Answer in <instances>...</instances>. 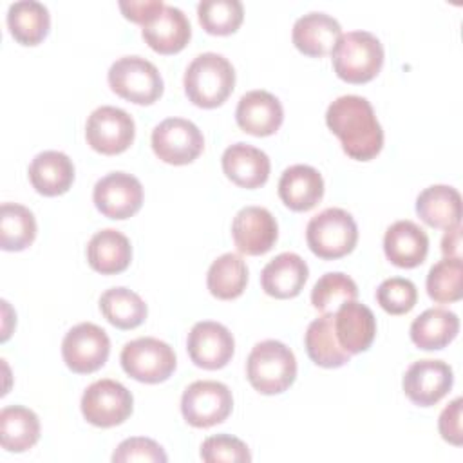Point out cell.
Instances as JSON below:
<instances>
[{"label": "cell", "mask_w": 463, "mask_h": 463, "mask_svg": "<svg viewBox=\"0 0 463 463\" xmlns=\"http://www.w3.org/2000/svg\"><path fill=\"white\" fill-rule=\"evenodd\" d=\"M27 172L33 188L47 197L65 194L74 181L71 157L58 150H45L34 156Z\"/></svg>", "instance_id": "obj_25"}, {"label": "cell", "mask_w": 463, "mask_h": 463, "mask_svg": "<svg viewBox=\"0 0 463 463\" xmlns=\"http://www.w3.org/2000/svg\"><path fill=\"white\" fill-rule=\"evenodd\" d=\"M333 327L338 344L349 354L367 351L376 336V318L373 311L356 300L344 302L336 309L333 317Z\"/></svg>", "instance_id": "obj_18"}, {"label": "cell", "mask_w": 463, "mask_h": 463, "mask_svg": "<svg viewBox=\"0 0 463 463\" xmlns=\"http://www.w3.org/2000/svg\"><path fill=\"white\" fill-rule=\"evenodd\" d=\"M103 317L118 329H134L146 318L145 300L128 288H110L99 297Z\"/></svg>", "instance_id": "obj_33"}, {"label": "cell", "mask_w": 463, "mask_h": 463, "mask_svg": "<svg viewBox=\"0 0 463 463\" xmlns=\"http://www.w3.org/2000/svg\"><path fill=\"white\" fill-rule=\"evenodd\" d=\"M190 360L203 369L215 371L224 367L235 351V340L230 329L213 320L194 324L186 338Z\"/></svg>", "instance_id": "obj_15"}, {"label": "cell", "mask_w": 463, "mask_h": 463, "mask_svg": "<svg viewBox=\"0 0 463 463\" xmlns=\"http://www.w3.org/2000/svg\"><path fill=\"white\" fill-rule=\"evenodd\" d=\"M92 199L105 217L123 221L139 212L143 204V186L132 174L110 172L94 184Z\"/></svg>", "instance_id": "obj_13"}, {"label": "cell", "mask_w": 463, "mask_h": 463, "mask_svg": "<svg viewBox=\"0 0 463 463\" xmlns=\"http://www.w3.org/2000/svg\"><path fill=\"white\" fill-rule=\"evenodd\" d=\"M385 257L398 268H416L429 253V237L412 221L392 222L383 237Z\"/></svg>", "instance_id": "obj_22"}, {"label": "cell", "mask_w": 463, "mask_h": 463, "mask_svg": "<svg viewBox=\"0 0 463 463\" xmlns=\"http://www.w3.org/2000/svg\"><path fill=\"white\" fill-rule=\"evenodd\" d=\"M165 5V2L161 0H121L119 2V9L123 11V14L136 22V24H145L154 13H157L161 7Z\"/></svg>", "instance_id": "obj_42"}, {"label": "cell", "mask_w": 463, "mask_h": 463, "mask_svg": "<svg viewBox=\"0 0 463 463\" xmlns=\"http://www.w3.org/2000/svg\"><path fill=\"white\" fill-rule=\"evenodd\" d=\"M452 383V367L443 360L432 358L412 362L402 382L407 398L420 407L436 405L450 391Z\"/></svg>", "instance_id": "obj_14"}, {"label": "cell", "mask_w": 463, "mask_h": 463, "mask_svg": "<svg viewBox=\"0 0 463 463\" xmlns=\"http://www.w3.org/2000/svg\"><path fill=\"white\" fill-rule=\"evenodd\" d=\"M110 353V340L105 329L92 322L71 327L61 342L65 365L78 374H89L105 365Z\"/></svg>", "instance_id": "obj_10"}, {"label": "cell", "mask_w": 463, "mask_h": 463, "mask_svg": "<svg viewBox=\"0 0 463 463\" xmlns=\"http://www.w3.org/2000/svg\"><path fill=\"white\" fill-rule=\"evenodd\" d=\"M459 331L456 313L443 307L425 309L411 324V340L423 351H436L449 345Z\"/></svg>", "instance_id": "obj_28"}, {"label": "cell", "mask_w": 463, "mask_h": 463, "mask_svg": "<svg viewBox=\"0 0 463 463\" xmlns=\"http://www.w3.org/2000/svg\"><path fill=\"white\" fill-rule=\"evenodd\" d=\"M201 458L206 463L232 461V463H248L251 461V454L248 445L230 434L210 436L201 445Z\"/></svg>", "instance_id": "obj_39"}, {"label": "cell", "mask_w": 463, "mask_h": 463, "mask_svg": "<svg viewBox=\"0 0 463 463\" xmlns=\"http://www.w3.org/2000/svg\"><path fill=\"white\" fill-rule=\"evenodd\" d=\"M307 275L309 269L306 260L297 253L284 251L262 268L260 286L269 297L293 298L302 291Z\"/></svg>", "instance_id": "obj_23"}, {"label": "cell", "mask_w": 463, "mask_h": 463, "mask_svg": "<svg viewBox=\"0 0 463 463\" xmlns=\"http://www.w3.org/2000/svg\"><path fill=\"white\" fill-rule=\"evenodd\" d=\"M136 136V125L128 112L123 109L103 105L90 112L85 125V137L92 150L116 156L125 152Z\"/></svg>", "instance_id": "obj_11"}, {"label": "cell", "mask_w": 463, "mask_h": 463, "mask_svg": "<svg viewBox=\"0 0 463 463\" xmlns=\"http://www.w3.org/2000/svg\"><path fill=\"white\" fill-rule=\"evenodd\" d=\"M110 89L136 105H152L163 94V78L157 67L141 56H123L109 69Z\"/></svg>", "instance_id": "obj_6"}, {"label": "cell", "mask_w": 463, "mask_h": 463, "mask_svg": "<svg viewBox=\"0 0 463 463\" xmlns=\"http://www.w3.org/2000/svg\"><path fill=\"white\" fill-rule=\"evenodd\" d=\"M134 407L132 392L119 382L103 378L90 383L81 396V414L96 427L109 429L123 423Z\"/></svg>", "instance_id": "obj_9"}, {"label": "cell", "mask_w": 463, "mask_h": 463, "mask_svg": "<svg viewBox=\"0 0 463 463\" xmlns=\"http://www.w3.org/2000/svg\"><path fill=\"white\" fill-rule=\"evenodd\" d=\"M87 260L101 275L121 273L132 260V246L119 230L105 228L96 232L87 244Z\"/></svg>", "instance_id": "obj_26"}, {"label": "cell", "mask_w": 463, "mask_h": 463, "mask_svg": "<svg viewBox=\"0 0 463 463\" xmlns=\"http://www.w3.org/2000/svg\"><path fill=\"white\" fill-rule=\"evenodd\" d=\"M342 36V27L336 18L326 13L311 11L300 16L291 33L295 47L313 58L326 56L333 51L336 40Z\"/></svg>", "instance_id": "obj_24"}, {"label": "cell", "mask_w": 463, "mask_h": 463, "mask_svg": "<svg viewBox=\"0 0 463 463\" xmlns=\"http://www.w3.org/2000/svg\"><path fill=\"white\" fill-rule=\"evenodd\" d=\"M36 237L33 212L18 203H4L0 208V246L5 251H22Z\"/></svg>", "instance_id": "obj_34"}, {"label": "cell", "mask_w": 463, "mask_h": 463, "mask_svg": "<svg viewBox=\"0 0 463 463\" xmlns=\"http://www.w3.org/2000/svg\"><path fill=\"white\" fill-rule=\"evenodd\" d=\"M233 407L228 385L213 380H197L190 383L181 396V412L188 425L208 429L222 423Z\"/></svg>", "instance_id": "obj_8"}, {"label": "cell", "mask_w": 463, "mask_h": 463, "mask_svg": "<svg viewBox=\"0 0 463 463\" xmlns=\"http://www.w3.org/2000/svg\"><path fill=\"white\" fill-rule=\"evenodd\" d=\"M358 288L356 282L340 271L324 273L311 289V304L322 313H333L344 302L356 300Z\"/></svg>", "instance_id": "obj_36"}, {"label": "cell", "mask_w": 463, "mask_h": 463, "mask_svg": "<svg viewBox=\"0 0 463 463\" xmlns=\"http://www.w3.org/2000/svg\"><path fill=\"white\" fill-rule=\"evenodd\" d=\"M335 313H324L315 318L304 335V345L307 356L320 367L335 369L342 367L351 360V354L338 344L335 327H333Z\"/></svg>", "instance_id": "obj_29"}, {"label": "cell", "mask_w": 463, "mask_h": 463, "mask_svg": "<svg viewBox=\"0 0 463 463\" xmlns=\"http://www.w3.org/2000/svg\"><path fill=\"white\" fill-rule=\"evenodd\" d=\"M309 250L326 260L351 253L358 241V228L353 215L342 208H326L306 226Z\"/></svg>", "instance_id": "obj_5"}, {"label": "cell", "mask_w": 463, "mask_h": 463, "mask_svg": "<svg viewBox=\"0 0 463 463\" xmlns=\"http://www.w3.org/2000/svg\"><path fill=\"white\" fill-rule=\"evenodd\" d=\"M232 237L241 253L262 255L273 248L279 237V226L269 210L244 206L233 217Z\"/></svg>", "instance_id": "obj_16"}, {"label": "cell", "mask_w": 463, "mask_h": 463, "mask_svg": "<svg viewBox=\"0 0 463 463\" xmlns=\"http://www.w3.org/2000/svg\"><path fill=\"white\" fill-rule=\"evenodd\" d=\"M141 34L148 47L156 52L174 54L184 49V45L190 42L192 27L181 9L165 4L143 24Z\"/></svg>", "instance_id": "obj_17"}, {"label": "cell", "mask_w": 463, "mask_h": 463, "mask_svg": "<svg viewBox=\"0 0 463 463\" xmlns=\"http://www.w3.org/2000/svg\"><path fill=\"white\" fill-rule=\"evenodd\" d=\"M329 130L340 139L344 152L358 161L376 157L383 146V130L373 105L356 94H345L331 101L326 112Z\"/></svg>", "instance_id": "obj_1"}, {"label": "cell", "mask_w": 463, "mask_h": 463, "mask_svg": "<svg viewBox=\"0 0 463 463\" xmlns=\"http://www.w3.org/2000/svg\"><path fill=\"white\" fill-rule=\"evenodd\" d=\"M123 371L143 383L165 382L175 369L174 349L154 336H141L123 345L121 354Z\"/></svg>", "instance_id": "obj_7"}, {"label": "cell", "mask_w": 463, "mask_h": 463, "mask_svg": "<svg viewBox=\"0 0 463 463\" xmlns=\"http://www.w3.org/2000/svg\"><path fill=\"white\" fill-rule=\"evenodd\" d=\"M331 61L340 80L347 83H367L383 65V45L369 31H351L336 40L331 51Z\"/></svg>", "instance_id": "obj_3"}, {"label": "cell", "mask_w": 463, "mask_h": 463, "mask_svg": "<svg viewBox=\"0 0 463 463\" xmlns=\"http://www.w3.org/2000/svg\"><path fill=\"white\" fill-rule=\"evenodd\" d=\"M248 284V266L237 253H224L217 257L208 273L206 286L215 298L232 300L242 295Z\"/></svg>", "instance_id": "obj_32"}, {"label": "cell", "mask_w": 463, "mask_h": 463, "mask_svg": "<svg viewBox=\"0 0 463 463\" xmlns=\"http://www.w3.org/2000/svg\"><path fill=\"white\" fill-rule=\"evenodd\" d=\"M427 293L434 302L449 304L463 297L461 257H445L427 273Z\"/></svg>", "instance_id": "obj_35"}, {"label": "cell", "mask_w": 463, "mask_h": 463, "mask_svg": "<svg viewBox=\"0 0 463 463\" xmlns=\"http://www.w3.org/2000/svg\"><path fill=\"white\" fill-rule=\"evenodd\" d=\"M461 226H452L441 239V251L445 257H461Z\"/></svg>", "instance_id": "obj_43"}, {"label": "cell", "mask_w": 463, "mask_h": 463, "mask_svg": "<svg viewBox=\"0 0 463 463\" xmlns=\"http://www.w3.org/2000/svg\"><path fill=\"white\" fill-rule=\"evenodd\" d=\"M246 376L260 394H280L297 378V358L286 344L262 340L248 354Z\"/></svg>", "instance_id": "obj_4"}, {"label": "cell", "mask_w": 463, "mask_h": 463, "mask_svg": "<svg viewBox=\"0 0 463 463\" xmlns=\"http://www.w3.org/2000/svg\"><path fill=\"white\" fill-rule=\"evenodd\" d=\"M40 439V420L24 405L0 411V445L7 452H25Z\"/></svg>", "instance_id": "obj_30"}, {"label": "cell", "mask_w": 463, "mask_h": 463, "mask_svg": "<svg viewBox=\"0 0 463 463\" xmlns=\"http://www.w3.org/2000/svg\"><path fill=\"white\" fill-rule=\"evenodd\" d=\"M416 213L425 224L449 230L461 221V195L454 186L432 184L420 192L416 199Z\"/></svg>", "instance_id": "obj_27"}, {"label": "cell", "mask_w": 463, "mask_h": 463, "mask_svg": "<svg viewBox=\"0 0 463 463\" xmlns=\"http://www.w3.org/2000/svg\"><path fill=\"white\" fill-rule=\"evenodd\" d=\"M376 300L383 311L391 315H403L416 306L418 289L409 279L391 277L378 286Z\"/></svg>", "instance_id": "obj_38"}, {"label": "cell", "mask_w": 463, "mask_h": 463, "mask_svg": "<svg viewBox=\"0 0 463 463\" xmlns=\"http://www.w3.org/2000/svg\"><path fill=\"white\" fill-rule=\"evenodd\" d=\"M168 458L159 443L150 438H128L118 445L112 454L114 463L145 461V463H165Z\"/></svg>", "instance_id": "obj_40"}, {"label": "cell", "mask_w": 463, "mask_h": 463, "mask_svg": "<svg viewBox=\"0 0 463 463\" xmlns=\"http://www.w3.org/2000/svg\"><path fill=\"white\" fill-rule=\"evenodd\" d=\"M197 16L206 33L226 36L242 24L244 7L239 0H203L197 5Z\"/></svg>", "instance_id": "obj_37"}, {"label": "cell", "mask_w": 463, "mask_h": 463, "mask_svg": "<svg viewBox=\"0 0 463 463\" xmlns=\"http://www.w3.org/2000/svg\"><path fill=\"white\" fill-rule=\"evenodd\" d=\"M7 27L18 43L36 45L49 33V9L36 0L13 2L7 9Z\"/></svg>", "instance_id": "obj_31"}, {"label": "cell", "mask_w": 463, "mask_h": 463, "mask_svg": "<svg viewBox=\"0 0 463 463\" xmlns=\"http://www.w3.org/2000/svg\"><path fill=\"white\" fill-rule=\"evenodd\" d=\"M279 197L293 212H307L324 197V179L309 165L288 166L279 179Z\"/></svg>", "instance_id": "obj_21"}, {"label": "cell", "mask_w": 463, "mask_h": 463, "mask_svg": "<svg viewBox=\"0 0 463 463\" xmlns=\"http://www.w3.org/2000/svg\"><path fill=\"white\" fill-rule=\"evenodd\" d=\"M184 92L188 99L203 109L222 105L235 87L233 65L217 52L195 56L184 72Z\"/></svg>", "instance_id": "obj_2"}, {"label": "cell", "mask_w": 463, "mask_h": 463, "mask_svg": "<svg viewBox=\"0 0 463 463\" xmlns=\"http://www.w3.org/2000/svg\"><path fill=\"white\" fill-rule=\"evenodd\" d=\"M222 172L241 188H259L269 177V157L257 146L248 143L230 145L222 157Z\"/></svg>", "instance_id": "obj_20"}, {"label": "cell", "mask_w": 463, "mask_h": 463, "mask_svg": "<svg viewBox=\"0 0 463 463\" xmlns=\"http://www.w3.org/2000/svg\"><path fill=\"white\" fill-rule=\"evenodd\" d=\"M461 398L452 400L439 414L438 420V429L439 434L445 441L452 443V445H461L463 443V430H461Z\"/></svg>", "instance_id": "obj_41"}, {"label": "cell", "mask_w": 463, "mask_h": 463, "mask_svg": "<svg viewBox=\"0 0 463 463\" xmlns=\"http://www.w3.org/2000/svg\"><path fill=\"white\" fill-rule=\"evenodd\" d=\"M235 119L237 125L251 136H271L282 125V103L268 90H250L241 96L235 109Z\"/></svg>", "instance_id": "obj_19"}, {"label": "cell", "mask_w": 463, "mask_h": 463, "mask_svg": "<svg viewBox=\"0 0 463 463\" xmlns=\"http://www.w3.org/2000/svg\"><path fill=\"white\" fill-rule=\"evenodd\" d=\"M204 148V137L195 123L184 118H166L152 130V150L168 165H188Z\"/></svg>", "instance_id": "obj_12"}]
</instances>
